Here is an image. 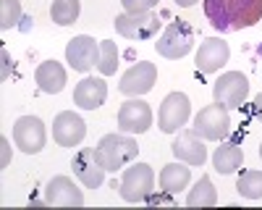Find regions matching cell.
<instances>
[{"mask_svg": "<svg viewBox=\"0 0 262 210\" xmlns=\"http://www.w3.org/2000/svg\"><path fill=\"white\" fill-rule=\"evenodd\" d=\"M205 16L217 32H242L262 21V0H205Z\"/></svg>", "mask_w": 262, "mask_h": 210, "instance_id": "1", "label": "cell"}, {"mask_svg": "<svg viewBox=\"0 0 262 210\" xmlns=\"http://www.w3.org/2000/svg\"><path fill=\"white\" fill-rule=\"evenodd\" d=\"M97 158L100 163L105 165V171H121V168H126L128 163L137 160V153H139V144L137 139L121 132V134H105L100 142H97Z\"/></svg>", "mask_w": 262, "mask_h": 210, "instance_id": "2", "label": "cell"}, {"mask_svg": "<svg viewBox=\"0 0 262 210\" xmlns=\"http://www.w3.org/2000/svg\"><path fill=\"white\" fill-rule=\"evenodd\" d=\"M155 189V171L147 163H128L121 176V197L126 202H147Z\"/></svg>", "mask_w": 262, "mask_h": 210, "instance_id": "3", "label": "cell"}, {"mask_svg": "<svg viewBox=\"0 0 262 210\" xmlns=\"http://www.w3.org/2000/svg\"><path fill=\"white\" fill-rule=\"evenodd\" d=\"M155 48H158V55H163L168 60H179L194 48V32L186 21H173L158 37Z\"/></svg>", "mask_w": 262, "mask_h": 210, "instance_id": "4", "label": "cell"}, {"mask_svg": "<svg viewBox=\"0 0 262 210\" xmlns=\"http://www.w3.org/2000/svg\"><path fill=\"white\" fill-rule=\"evenodd\" d=\"M194 132L200 134L202 139H210V142L223 139L231 132V113H228V108L221 105V102L202 108L200 113L194 116Z\"/></svg>", "mask_w": 262, "mask_h": 210, "instance_id": "5", "label": "cell"}, {"mask_svg": "<svg viewBox=\"0 0 262 210\" xmlns=\"http://www.w3.org/2000/svg\"><path fill=\"white\" fill-rule=\"evenodd\" d=\"M116 32L126 39H155L158 32H160V18L158 13L152 11H144V13H121L116 16Z\"/></svg>", "mask_w": 262, "mask_h": 210, "instance_id": "6", "label": "cell"}, {"mask_svg": "<svg viewBox=\"0 0 262 210\" xmlns=\"http://www.w3.org/2000/svg\"><path fill=\"white\" fill-rule=\"evenodd\" d=\"M212 97L215 102L226 105V108H242L244 100L249 97V81L242 71H226L217 76L212 84Z\"/></svg>", "mask_w": 262, "mask_h": 210, "instance_id": "7", "label": "cell"}, {"mask_svg": "<svg viewBox=\"0 0 262 210\" xmlns=\"http://www.w3.org/2000/svg\"><path fill=\"white\" fill-rule=\"evenodd\" d=\"M191 116V102L184 92H170L163 102H160V111H158V126L165 134H176L181 126H186Z\"/></svg>", "mask_w": 262, "mask_h": 210, "instance_id": "8", "label": "cell"}, {"mask_svg": "<svg viewBox=\"0 0 262 210\" xmlns=\"http://www.w3.org/2000/svg\"><path fill=\"white\" fill-rule=\"evenodd\" d=\"M13 142L21 153L27 155H37L48 142V132H45V123H42L37 116H21L13 123Z\"/></svg>", "mask_w": 262, "mask_h": 210, "instance_id": "9", "label": "cell"}, {"mask_svg": "<svg viewBox=\"0 0 262 210\" xmlns=\"http://www.w3.org/2000/svg\"><path fill=\"white\" fill-rule=\"evenodd\" d=\"M66 60H69V66L74 71L86 74L90 69L97 66V60H100V45L95 42V37L79 34V37L69 39V45H66Z\"/></svg>", "mask_w": 262, "mask_h": 210, "instance_id": "10", "label": "cell"}, {"mask_svg": "<svg viewBox=\"0 0 262 210\" xmlns=\"http://www.w3.org/2000/svg\"><path fill=\"white\" fill-rule=\"evenodd\" d=\"M158 81V66L149 60H139L137 66H131L123 76H121V84L118 90L128 97H139V95H147Z\"/></svg>", "mask_w": 262, "mask_h": 210, "instance_id": "11", "label": "cell"}, {"mask_svg": "<svg viewBox=\"0 0 262 210\" xmlns=\"http://www.w3.org/2000/svg\"><path fill=\"white\" fill-rule=\"evenodd\" d=\"M71 168H74V176L86 186V189H97L102 186L105 181V165L100 163L97 158V150H92V147H81V150L74 155L71 160Z\"/></svg>", "mask_w": 262, "mask_h": 210, "instance_id": "12", "label": "cell"}, {"mask_svg": "<svg viewBox=\"0 0 262 210\" xmlns=\"http://www.w3.org/2000/svg\"><path fill=\"white\" fill-rule=\"evenodd\" d=\"M152 126V111L149 105L139 97L126 100L118 111V129L126 134H144Z\"/></svg>", "mask_w": 262, "mask_h": 210, "instance_id": "13", "label": "cell"}, {"mask_svg": "<svg viewBox=\"0 0 262 210\" xmlns=\"http://www.w3.org/2000/svg\"><path fill=\"white\" fill-rule=\"evenodd\" d=\"M173 155L186 165H202L207 160V147L202 144V137L194 129H179L176 139L170 144Z\"/></svg>", "mask_w": 262, "mask_h": 210, "instance_id": "14", "label": "cell"}, {"mask_svg": "<svg viewBox=\"0 0 262 210\" xmlns=\"http://www.w3.org/2000/svg\"><path fill=\"white\" fill-rule=\"evenodd\" d=\"M45 205L55 207H81L84 195L69 176H53L45 186Z\"/></svg>", "mask_w": 262, "mask_h": 210, "instance_id": "15", "label": "cell"}, {"mask_svg": "<svg viewBox=\"0 0 262 210\" xmlns=\"http://www.w3.org/2000/svg\"><path fill=\"white\" fill-rule=\"evenodd\" d=\"M231 58V50H228V42H223L221 37H207L200 50H196V69L202 74H215L221 71Z\"/></svg>", "mask_w": 262, "mask_h": 210, "instance_id": "16", "label": "cell"}, {"mask_svg": "<svg viewBox=\"0 0 262 210\" xmlns=\"http://www.w3.org/2000/svg\"><path fill=\"white\" fill-rule=\"evenodd\" d=\"M84 134H86V123L74 111H63V113L55 116V121H53V139L60 147H76L84 139Z\"/></svg>", "mask_w": 262, "mask_h": 210, "instance_id": "17", "label": "cell"}, {"mask_svg": "<svg viewBox=\"0 0 262 210\" xmlns=\"http://www.w3.org/2000/svg\"><path fill=\"white\" fill-rule=\"evenodd\" d=\"M107 97V84L105 79H95V76H86L81 79L76 87H74V102L84 111H97L100 105Z\"/></svg>", "mask_w": 262, "mask_h": 210, "instance_id": "18", "label": "cell"}, {"mask_svg": "<svg viewBox=\"0 0 262 210\" xmlns=\"http://www.w3.org/2000/svg\"><path fill=\"white\" fill-rule=\"evenodd\" d=\"M34 81H37V87L45 95H58L66 87V69L60 66L58 60H45V63L37 66Z\"/></svg>", "mask_w": 262, "mask_h": 210, "instance_id": "19", "label": "cell"}, {"mask_svg": "<svg viewBox=\"0 0 262 210\" xmlns=\"http://www.w3.org/2000/svg\"><path fill=\"white\" fill-rule=\"evenodd\" d=\"M242 160H244V150H242V144H238V142H223V144L215 150V155H212L215 171L223 174V176L233 174L236 168L242 165Z\"/></svg>", "mask_w": 262, "mask_h": 210, "instance_id": "20", "label": "cell"}, {"mask_svg": "<svg viewBox=\"0 0 262 210\" xmlns=\"http://www.w3.org/2000/svg\"><path fill=\"white\" fill-rule=\"evenodd\" d=\"M191 181V171H189V165L186 163H168L163 165V171H160V186H163V192H170V195H179L181 189H186Z\"/></svg>", "mask_w": 262, "mask_h": 210, "instance_id": "21", "label": "cell"}, {"mask_svg": "<svg viewBox=\"0 0 262 210\" xmlns=\"http://www.w3.org/2000/svg\"><path fill=\"white\" fill-rule=\"evenodd\" d=\"M215 202H217V192H215L210 176H202L194 184V189H189V197H186L189 207H212Z\"/></svg>", "mask_w": 262, "mask_h": 210, "instance_id": "22", "label": "cell"}, {"mask_svg": "<svg viewBox=\"0 0 262 210\" xmlns=\"http://www.w3.org/2000/svg\"><path fill=\"white\" fill-rule=\"evenodd\" d=\"M81 13V3L79 0H53L50 6V18L58 27H71L76 24V18Z\"/></svg>", "mask_w": 262, "mask_h": 210, "instance_id": "23", "label": "cell"}, {"mask_svg": "<svg viewBox=\"0 0 262 210\" xmlns=\"http://www.w3.org/2000/svg\"><path fill=\"white\" fill-rule=\"evenodd\" d=\"M236 189L247 200H262V171H244L236 181Z\"/></svg>", "mask_w": 262, "mask_h": 210, "instance_id": "24", "label": "cell"}, {"mask_svg": "<svg viewBox=\"0 0 262 210\" xmlns=\"http://www.w3.org/2000/svg\"><path fill=\"white\" fill-rule=\"evenodd\" d=\"M97 69L102 76H111L118 69V48L113 39H102L100 42V60H97Z\"/></svg>", "mask_w": 262, "mask_h": 210, "instance_id": "25", "label": "cell"}, {"mask_svg": "<svg viewBox=\"0 0 262 210\" xmlns=\"http://www.w3.org/2000/svg\"><path fill=\"white\" fill-rule=\"evenodd\" d=\"M21 21V3L18 0H0V29L8 32Z\"/></svg>", "mask_w": 262, "mask_h": 210, "instance_id": "26", "label": "cell"}, {"mask_svg": "<svg viewBox=\"0 0 262 210\" xmlns=\"http://www.w3.org/2000/svg\"><path fill=\"white\" fill-rule=\"evenodd\" d=\"M126 13H144V11H152L158 6V0H121Z\"/></svg>", "mask_w": 262, "mask_h": 210, "instance_id": "27", "label": "cell"}, {"mask_svg": "<svg viewBox=\"0 0 262 210\" xmlns=\"http://www.w3.org/2000/svg\"><path fill=\"white\" fill-rule=\"evenodd\" d=\"M147 202H149V205H170L173 200H170V192H165V197H160V195H158V197H155V195H149Z\"/></svg>", "mask_w": 262, "mask_h": 210, "instance_id": "28", "label": "cell"}, {"mask_svg": "<svg viewBox=\"0 0 262 210\" xmlns=\"http://www.w3.org/2000/svg\"><path fill=\"white\" fill-rule=\"evenodd\" d=\"M252 113H254V118L262 123V92L254 97V102H252Z\"/></svg>", "mask_w": 262, "mask_h": 210, "instance_id": "29", "label": "cell"}, {"mask_svg": "<svg viewBox=\"0 0 262 210\" xmlns=\"http://www.w3.org/2000/svg\"><path fill=\"white\" fill-rule=\"evenodd\" d=\"M196 3H200V0H176V6H181V8H191Z\"/></svg>", "mask_w": 262, "mask_h": 210, "instance_id": "30", "label": "cell"}, {"mask_svg": "<svg viewBox=\"0 0 262 210\" xmlns=\"http://www.w3.org/2000/svg\"><path fill=\"white\" fill-rule=\"evenodd\" d=\"M259 158H262V144H259Z\"/></svg>", "mask_w": 262, "mask_h": 210, "instance_id": "31", "label": "cell"}]
</instances>
